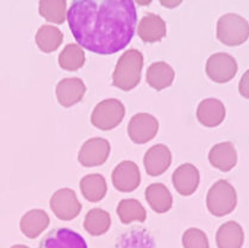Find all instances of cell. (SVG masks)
Returning a JSON list of instances; mask_svg holds the SVG:
<instances>
[{
  "instance_id": "cell-25",
  "label": "cell",
  "mask_w": 249,
  "mask_h": 248,
  "mask_svg": "<svg viewBox=\"0 0 249 248\" xmlns=\"http://www.w3.org/2000/svg\"><path fill=\"white\" fill-rule=\"evenodd\" d=\"M117 215L122 223L129 224L134 221L144 222L147 218V211L137 199H122L117 207Z\"/></svg>"
},
{
  "instance_id": "cell-23",
  "label": "cell",
  "mask_w": 249,
  "mask_h": 248,
  "mask_svg": "<svg viewBox=\"0 0 249 248\" xmlns=\"http://www.w3.org/2000/svg\"><path fill=\"white\" fill-rule=\"evenodd\" d=\"M111 217L107 211L95 208L86 213L84 221V228L89 235L99 236L110 229Z\"/></svg>"
},
{
  "instance_id": "cell-1",
  "label": "cell",
  "mask_w": 249,
  "mask_h": 248,
  "mask_svg": "<svg viewBox=\"0 0 249 248\" xmlns=\"http://www.w3.org/2000/svg\"><path fill=\"white\" fill-rule=\"evenodd\" d=\"M67 18L74 38L84 49L111 55L130 43L137 11L130 0H76L71 2Z\"/></svg>"
},
{
  "instance_id": "cell-14",
  "label": "cell",
  "mask_w": 249,
  "mask_h": 248,
  "mask_svg": "<svg viewBox=\"0 0 249 248\" xmlns=\"http://www.w3.org/2000/svg\"><path fill=\"white\" fill-rule=\"evenodd\" d=\"M86 86L79 78L62 79L56 86V98L63 107H71L84 98Z\"/></svg>"
},
{
  "instance_id": "cell-19",
  "label": "cell",
  "mask_w": 249,
  "mask_h": 248,
  "mask_svg": "<svg viewBox=\"0 0 249 248\" xmlns=\"http://www.w3.org/2000/svg\"><path fill=\"white\" fill-rule=\"evenodd\" d=\"M245 233L242 227L235 221L223 223L216 234V244L218 248H242Z\"/></svg>"
},
{
  "instance_id": "cell-21",
  "label": "cell",
  "mask_w": 249,
  "mask_h": 248,
  "mask_svg": "<svg viewBox=\"0 0 249 248\" xmlns=\"http://www.w3.org/2000/svg\"><path fill=\"white\" fill-rule=\"evenodd\" d=\"M145 199L153 210L158 213H165L173 205V197L169 190L161 183L150 184L145 189Z\"/></svg>"
},
{
  "instance_id": "cell-16",
  "label": "cell",
  "mask_w": 249,
  "mask_h": 248,
  "mask_svg": "<svg viewBox=\"0 0 249 248\" xmlns=\"http://www.w3.org/2000/svg\"><path fill=\"white\" fill-rule=\"evenodd\" d=\"M197 118L204 126L214 128L226 118V106L219 99L206 98L198 105Z\"/></svg>"
},
{
  "instance_id": "cell-2",
  "label": "cell",
  "mask_w": 249,
  "mask_h": 248,
  "mask_svg": "<svg viewBox=\"0 0 249 248\" xmlns=\"http://www.w3.org/2000/svg\"><path fill=\"white\" fill-rule=\"evenodd\" d=\"M143 68V55L140 50L129 49L118 59L115 72L112 74V84L115 87L130 91L141 81Z\"/></svg>"
},
{
  "instance_id": "cell-12",
  "label": "cell",
  "mask_w": 249,
  "mask_h": 248,
  "mask_svg": "<svg viewBox=\"0 0 249 248\" xmlns=\"http://www.w3.org/2000/svg\"><path fill=\"white\" fill-rule=\"evenodd\" d=\"M199 171L192 163H182L174 171L172 181L177 191L181 196H191L199 186Z\"/></svg>"
},
{
  "instance_id": "cell-29",
  "label": "cell",
  "mask_w": 249,
  "mask_h": 248,
  "mask_svg": "<svg viewBox=\"0 0 249 248\" xmlns=\"http://www.w3.org/2000/svg\"><path fill=\"white\" fill-rule=\"evenodd\" d=\"M238 92L243 98L249 99V70L241 78L238 84Z\"/></svg>"
},
{
  "instance_id": "cell-24",
  "label": "cell",
  "mask_w": 249,
  "mask_h": 248,
  "mask_svg": "<svg viewBox=\"0 0 249 248\" xmlns=\"http://www.w3.org/2000/svg\"><path fill=\"white\" fill-rule=\"evenodd\" d=\"M35 41L42 52L53 53L62 44L63 34L56 26L42 25L37 31Z\"/></svg>"
},
{
  "instance_id": "cell-11",
  "label": "cell",
  "mask_w": 249,
  "mask_h": 248,
  "mask_svg": "<svg viewBox=\"0 0 249 248\" xmlns=\"http://www.w3.org/2000/svg\"><path fill=\"white\" fill-rule=\"evenodd\" d=\"M39 248H87L85 239L70 228H56L42 239Z\"/></svg>"
},
{
  "instance_id": "cell-5",
  "label": "cell",
  "mask_w": 249,
  "mask_h": 248,
  "mask_svg": "<svg viewBox=\"0 0 249 248\" xmlns=\"http://www.w3.org/2000/svg\"><path fill=\"white\" fill-rule=\"evenodd\" d=\"M125 116V107L118 99H105L98 103L91 116V122L100 130H111L121 124Z\"/></svg>"
},
{
  "instance_id": "cell-8",
  "label": "cell",
  "mask_w": 249,
  "mask_h": 248,
  "mask_svg": "<svg viewBox=\"0 0 249 248\" xmlns=\"http://www.w3.org/2000/svg\"><path fill=\"white\" fill-rule=\"evenodd\" d=\"M159 131L158 120L150 113H136L128 124V135L134 143L143 144L149 142Z\"/></svg>"
},
{
  "instance_id": "cell-4",
  "label": "cell",
  "mask_w": 249,
  "mask_h": 248,
  "mask_svg": "<svg viewBox=\"0 0 249 248\" xmlns=\"http://www.w3.org/2000/svg\"><path fill=\"white\" fill-rule=\"evenodd\" d=\"M217 38L226 46H241L249 38V23L242 16L227 13L217 22Z\"/></svg>"
},
{
  "instance_id": "cell-15",
  "label": "cell",
  "mask_w": 249,
  "mask_h": 248,
  "mask_svg": "<svg viewBox=\"0 0 249 248\" xmlns=\"http://www.w3.org/2000/svg\"><path fill=\"white\" fill-rule=\"evenodd\" d=\"M167 34L166 23L162 18L155 13H147L143 16L137 26V35L143 42L154 43L161 41Z\"/></svg>"
},
{
  "instance_id": "cell-3",
  "label": "cell",
  "mask_w": 249,
  "mask_h": 248,
  "mask_svg": "<svg viewBox=\"0 0 249 248\" xmlns=\"http://www.w3.org/2000/svg\"><path fill=\"white\" fill-rule=\"evenodd\" d=\"M237 205V194L227 180H218L210 187L206 196V207L216 217L229 215Z\"/></svg>"
},
{
  "instance_id": "cell-26",
  "label": "cell",
  "mask_w": 249,
  "mask_h": 248,
  "mask_svg": "<svg viewBox=\"0 0 249 248\" xmlns=\"http://www.w3.org/2000/svg\"><path fill=\"white\" fill-rule=\"evenodd\" d=\"M85 63V53L80 46L75 43H70L59 55V65L61 68L70 72L80 70Z\"/></svg>"
},
{
  "instance_id": "cell-13",
  "label": "cell",
  "mask_w": 249,
  "mask_h": 248,
  "mask_svg": "<svg viewBox=\"0 0 249 248\" xmlns=\"http://www.w3.org/2000/svg\"><path fill=\"white\" fill-rule=\"evenodd\" d=\"M147 173L152 177L161 176L172 163V153L166 144H155L147 150L143 158Z\"/></svg>"
},
{
  "instance_id": "cell-17",
  "label": "cell",
  "mask_w": 249,
  "mask_h": 248,
  "mask_svg": "<svg viewBox=\"0 0 249 248\" xmlns=\"http://www.w3.org/2000/svg\"><path fill=\"white\" fill-rule=\"evenodd\" d=\"M209 161L217 170L229 172L236 166L237 153L231 142L217 143L209 153Z\"/></svg>"
},
{
  "instance_id": "cell-28",
  "label": "cell",
  "mask_w": 249,
  "mask_h": 248,
  "mask_svg": "<svg viewBox=\"0 0 249 248\" xmlns=\"http://www.w3.org/2000/svg\"><path fill=\"white\" fill-rule=\"evenodd\" d=\"M182 246L185 248H210L206 234L198 228H190L185 231Z\"/></svg>"
},
{
  "instance_id": "cell-27",
  "label": "cell",
  "mask_w": 249,
  "mask_h": 248,
  "mask_svg": "<svg viewBox=\"0 0 249 248\" xmlns=\"http://www.w3.org/2000/svg\"><path fill=\"white\" fill-rule=\"evenodd\" d=\"M39 15L46 18L48 22L55 24H62L66 19V11H67V2L65 0H42L38 5Z\"/></svg>"
},
{
  "instance_id": "cell-18",
  "label": "cell",
  "mask_w": 249,
  "mask_h": 248,
  "mask_svg": "<svg viewBox=\"0 0 249 248\" xmlns=\"http://www.w3.org/2000/svg\"><path fill=\"white\" fill-rule=\"evenodd\" d=\"M50 218L42 209H33L24 213L19 227L22 233L29 239H36L48 228Z\"/></svg>"
},
{
  "instance_id": "cell-30",
  "label": "cell",
  "mask_w": 249,
  "mask_h": 248,
  "mask_svg": "<svg viewBox=\"0 0 249 248\" xmlns=\"http://www.w3.org/2000/svg\"><path fill=\"white\" fill-rule=\"evenodd\" d=\"M11 248H29V247L25 246V245H15V246H12Z\"/></svg>"
},
{
  "instance_id": "cell-6",
  "label": "cell",
  "mask_w": 249,
  "mask_h": 248,
  "mask_svg": "<svg viewBox=\"0 0 249 248\" xmlns=\"http://www.w3.org/2000/svg\"><path fill=\"white\" fill-rule=\"evenodd\" d=\"M50 208L61 221H71L81 213V203L79 202L75 192L65 187L55 192L50 198Z\"/></svg>"
},
{
  "instance_id": "cell-9",
  "label": "cell",
  "mask_w": 249,
  "mask_h": 248,
  "mask_svg": "<svg viewBox=\"0 0 249 248\" xmlns=\"http://www.w3.org/2000/svg\"><path fill=\"white\" fill-rule=\"evenodd\" d=\"M111 146L107 140L103 137H93L87 140L79 152L78 160L85 167L100 166L108 159Z\"/></svg>"
},
{
  "instance_id": "cell-10",
  "label": "cell",
  "mask_w": 249,
  "mask_h": 248,
  "mask_svg": "<svg viewBox=\"0 0 249 248\" xmlns=\"http://www.w3.org/2000/svg\"><path fill=\"white\" fill-rule=\"evenodd\" d=\"M112 184L121 192L135 191L141 184L139 166L130 160L118 163L112 172Z\"/></svg>"
},
{
  "instance_id": "cell-7",
  "label": "cell",
  "mask_w": 249,
  "mask_h": 248,
  "mask_svg": "<svg viewBox=\"0 0 249 248\" xmlns=\"http://www.w3.org/2000/svg\"><path fill=\"white\" fill-rule=\"evenodd\" d=\"M237 62L227 53H216L206 61V74L211 80L218 84H226L237 73Z\"/></svg>"
},
{
  "instance_id": "cell-22",
  "label": "cell",
  "mask_w": 249,
  "mask_h": 248,
  "mask_svg": "<svg viewBox=\"0 0 249 248\" xmlns=\"http://www.w3.org/2000/svg\"><path fill=\"white\" fill-rule=\"evenodd\" d=\"M80 190L83 196L89 202H100L107 192V184L102 174H87L80 180Z\"/></svg>"
},
{
  "instance_id": "cell-20",
  "label": "cell",
  "mask_w": 249,
  "mask_h": 248,
  "mask_svg": "<svg viewBox=\"0 0 249 248\" xmlns=\"http://www.w3.org/2000/svg\"><path fill=\"white\" fill-rule=\"evenodd\" d=\"M174 70L163 61L154 62L147 70V83L148 85L156 91H161L172 85L174 80Z\"/></svg>"
}]
</instances>
